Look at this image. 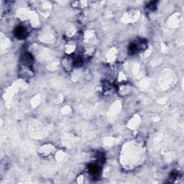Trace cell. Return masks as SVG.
Segmentation results:
<instances>
[{
  "label": "cell",
  "instance_id": "1",
  "mask_svg": "<svg viewBox=\"0 0 184 184\" xmlns=\"http://www.w3.org/2000/svg\"><path fill=\"white\" fill-rule=\"evenodd\" d=\"M15 35H16L17 37L18 38H24V37L26 36L27 32L26 30L23 27L20 26L18 27H17L16 30H15Z\"/></svg>",
  "mask_w": 184,
  "mask_h": 184
}]
</instances>
